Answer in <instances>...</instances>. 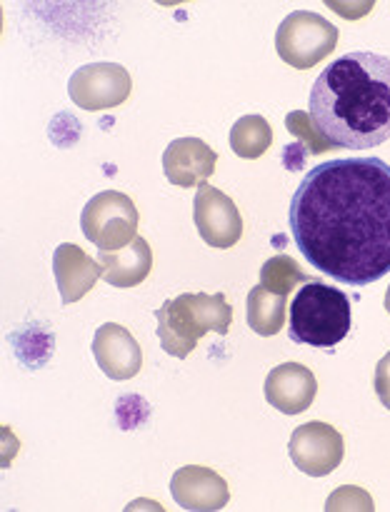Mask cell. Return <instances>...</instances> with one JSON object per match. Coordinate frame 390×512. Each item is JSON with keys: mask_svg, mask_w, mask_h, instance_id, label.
Returning <instances> with one entry per match:
<instances>
[{"mask_svg": "<svg viewBox=\"0 0 390 512\" xmlns=\"http://www.w3.org/2000/svg\"><path fill=\"white\" fill-rule=\"evenodd\" d=\"M290 235L328 278L370 285L390 273V165L335 158L310 168L290 200Z\"/></svg>", "mask_w": 390, "mask_h": 512, "instance_id": "cell-1", "label": "cell"}, {"mask_svg": "<svg viewBox=\"0 0 390 512\" xmlns=\"http://www.w3.org/2000/svg\"><path fill=\"white\" fill-rule=\"evenodd\" d=\"M308 105L335 148H378L390 138V58L370 50L335 58L315 78Z\"/></svg>", "mask_w": 390, "mask_h": 512, "instance_id": "cell-2", "label": "cell"}, {"mask_svg": "<svg viewBox=\"0 0 390 512\" xmlns=\"http://www.w3.org/2000/svg\"><path fill=\"white\" fill-rule=\"evenodd\" d=\"M160 348L170 358L185 360L205 333L225 335L233 323V308L223 293H183L155 310Z\"/></svg>", "mask_w": 390, "mask_h": 512, "instance_id": "cell-3", "label": "cell"}, {"mask_svg": "<svg viewBox=\"0 0 390 512\" xmlns=\"http://www.w3.org/2000/svg\"><path fill=\"white\" fill-rule=\"evenodd\" d=\"M350 300L343 290L310 280L290 303V340L313 348H333L350 333Z\"/></svg>", "mask_w": 390, "mask_h": 512, "instance_id": "cell-4", "label": "cell"}, {"mask_svg": "<svg viewBox=\"0 0 390 512\" xmlns=\"http://www.w3.org/2000/svg\"><path fill=\"white\" fill-rule=\"evenodd\" d=\"M140 215L133 200L118 190H103L85 203L80 215L83 235L98 250L113 253L138 238Z\"/></svg>", "mask_w": 390, "mask_h": 512, "instance_id": "cell-5", "label": "cell"}, {"mask_svg": "<svg viewBox=\"0 0 390 512\" xmlns=\"http://www.w3.org/2000/svg\"><path fill=\"white\" fill-rule=\"evenodd\" d=\"M338 45V28L310 10H295L275 33V50L280 60L298 70H308L328 58Z\"/></svg>", "mask_w": 390, "mask_h": 512, "instance_id": "cell-6", "label": "cell"}, {"mask_svg": "<svg viewBox=\"0 0 390 512\" xmlns=\"http://www.w3.org/2000/svg\"><path fill=\"white\" fill-rule=\"evenodd\" d=\"M130 90H133V78L118 63L83 65L68 80L70 100L90 113L118 108L130 98Z\"/></svg>", "mask_w": 390, "mask_h": 512, "instance_id": "cell-7", "label": "cell"}, {"mask_svg": "<svg viewBox=\"0 0 390 512\" xmlns=\"http://www.w3.org/2000/svg\"><path fill=\"white\" fill-rule=\"evenodd\" d=\"M290 460L300 473L310 478H325L345 458L343 435L328 423H305L293 430L288 443Z\"/></svg>", "mask_w": 390, "mask_h": 512, "instance_id": "cell-8", "label": "cell"}, {"mask_svg": "<svg viewBox=\"0 0 390 512\" xmlns=\"http://www.w3.org/2000/svg\"><path fill=\"white\" fill-rule=\"evenodd\" d=\"M193 220L200 238L210 248H233L243 235V218H240L233 198L208 183L198 185V195L193 200Z\"/></svg>", "mask_w": 390, "mask_h": 512, "instance_id": "cell-9", "label": "cell"}, {"mask_svg": "<svg viewBox=\"0 0 390 512\" xmlns=\"http://www.w3.org/2000/svg\"><path fill=\"white\" fill-rule=\"evenodd\" d=\"M170 495L183 510L215 512L230 500L228 483L215 470L203 465H185L170 478Z\"/></svg>", "mask_w": 390, "mask_h": 512, "instance_id": "cell-10", "label": "cell"}, {"mask_svg": "<svg viewBox=\"0 0 390 512\" xmlns=\"http://www.w3.org/2000/svg\"><path fill=\"white\" fill-rule=\"evenodd\" d=\"M93 355L98 368L118 383L135 378L143 368V350L138 340L118 323H105L95 330Z\"/></svg>", "mask_w": 390, "mask_h": 512, "instance_id": "cell-11", "label": "cell"}, {"mask_svg": "<svg viewBox=\"0 0 390 512\" xmlns=\"http://www.w3.org/2000/svg\"><path fill=\"white\" fill-rule=\"evenodd\" d=\"M318 380L313 370L300 363H283L265 378V400L283 415H300L313 405Z\"/></svg>", "mask_w": 390, "mask_h": 512, "instance_id": "cell-12", "label": "cell"}, {"mask_svg": "<svg viewBox=\"0 0 390 512\" xmlns=\"http://www.w3.org/2000/svg\"><path fill=\"white\" fill-rule=\"evenodd\" d=\"M218 165V153L200 138H175L163 153V173L178 188L203 185Z\"/></svg>", "mask_w": 390, "mask_h": 512, "instance_id": "cell-13", "label": "cell"}, {"mask_svg": "<svg viewBox=\"0 0 390 512\" xmlns=\"http://www.w3.org/2000/svg\"><path fill=\"white\" fill-rule=\"evenodd\" d=\"M53 275L63 305L78 303L103 278V265L90 258L80 245L63 243L53 253Z\"/></svg>", "mask_w": 390, "mask_h": 512, "instance_id": "cell-14", "label": "cell"}, {"mask_svg": "<svg viewBox=\"0 0 390 512\" xmlns=\"http://www.w3.org/2000/svg\"><path fill=\"white\" fill-rule=\"evenodd\" d=\"M98 263L103 265L105 283L113 285V288H135V285H140L150 275L153 250H150L148 240L138 235L123 250H113V253L100 250Z\"/></svg>", "mask_w": 390, "mask_h": 512, "instance_id": "cell-15", "label": "cell"}, {"mask_svg": "<svg viewBox=\"0 0 390 512\" xmlns=\"http://www.w3.org/2000/svg\"><path fill=\"white\" fill-rule=\"evenodd\" d=\"M285 308H288L285 295L270 293L263 285L250 288L248 303H245L250 330L258 333L260 338H273V335H278L280 328L285 325Z\"/></svg>", "mask_w": 390, "mask_h": 512, "instance_id": "cell-16", "label": "cell"}, {"mask_svg": "<svg viewBox=\"0 0 390 512\" xmlns=\"http://www.w3.org/2000/svg\"><path fill=\"white\" fill-rule=\"evenodd\" d=\"M273 143V130L263 115H243L230 128V148L238 158L255 160Z\"/></svg>", "mask_w": 390, "mask_h": 512, "instance_id": "cell-17", "label": "cell"}, {"mask_svg": "<svg viewBox=\"0 0 390 512\" xmlns=\"http://www.w3.org/2000/svg\"><path fill=\"white\" fill-rule=\"evenodd\" d=\"M300 283H308L300 265L288 255H275L260 268V285L275 295H288Z\"/></svg>", "mask_w": 390, "mask_h": 512, "instance_id": "cell-18", "label": "cell"}, {"mask_svg": "<svg viewBox=\"0 0 390 512\" xmlns=\"http://www.w3.org/2000/svg\"><path fill=\"white\" fill-rule=\"evenodd\" d=\"M285 128L290 130V135H295V138L300 140V145H303L310 155L338 150L323 133H320L318 128H315L310 113H303V110H293V113H288V118H285Z\"/></svg>", "mask_w": 390, "mask_h": 512, "instance_id": "cell-19", "label": "cell"}, {"mask_svg": "<svg viewBox=\"0 0 390 512\" xmlns=\"http://www.w3.org/2000/svg\"><path fill=\"white\" fill-rule=\"evenodd\" d=\"M373 498H370L365 490L353 488V485H345L338 488L325 503V510H373Z\"/></svg>", "mask_w": 390, "mask_h": 512, "instance_id": "cell-20", "label": "cell"}, {"mask_svg": "<svg viewBox=\"0 0 390 512\" xmlns=\"http://www.w3.org/2000/svg\"><path fill=\"white\" fill-rule=\"evenodd\" d=\"M375 395L390 410V353L380 358L378 368H375Z\"/></svg>", "mask_w": 390, "mask_h": 512, "instance_id": "cell-21", "label": "cell"}, {"mask_svg": "<svg viewBox=\"0 0 390 512\" xmlns=\"http://www.w3.org/2000/svg\"><path fill=\"white\" fill-rule=\"evenodd\" d=\"M385 310H388V313H390V288L385 290Z\"/></svg>", "mask_w": 390, "mask_h": 512, "instance_id": "cell-22", "label": "cell"}]
</instances>
